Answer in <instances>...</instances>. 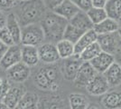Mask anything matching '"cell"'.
Instances as JSON below:
<instances>
[{
	"label": "cell",
	"mask_w": 121,
	"mask_h": 109,
	"mask_svg": "<svg viewBox=\"0 0 121 109\" xmlns=\"http://www.w3.org/2000/svg\"><path fill=\"white\" fill-rule=\"evenodd\" d=\"M102 75L110 87H116L121 85V66L116 62L113 63Z\"/></svg>",
	"instance_id": "obj_17"
},
{
	"label": "cell",
	"mask_w": 121,
	"mask_h": 109,
	"mask_svg": "<svg viewBox=\"0 0 121 109\" xmlns=\"http://www.w3.org/2000/svg\"><path fill=\"white\" fill-rule=\"evenodd\" d=\"M22 62L27 66H35L39 63V55H38V47H30V46H22Z\"/></svg>",
	"instance_id": "obj_15"
},
{
	"label": "cell",
	"mask_w": 121,
	"mask_h": 109,
	"mask_svg": "<svg viewBox=\"0 0 121 109\" xmlns=\"http://www.w3.org/2000/svg\"><path fill=\"white\" fill-rule=\"evenodd\" d=\"M118 33H119V36H120V38H121V29L118 30Z\"/></svg>",
	"instance_id": "obj_42"
},
{
	"label": "cell",
	"mask_w": 121,
	"mask_h": 109,
	"mask_svg": "<svg viewBox=\"0 0 121 109\" xmlns=\"http://www.w3.org/2000/svg\"><path fill=\"white\" fill-rule=\"evenodd\" d=\"M104 9L108 18L117 21L121 16V0H107Z\"/></svg>",
	"instance_id": "obj_22"
},
{
	"label": "cell",
	"mask_w": 121,
	"mask_h": 109,
	"mask_svg": "<svg viewBox=\"0 0 121 109\" xmlns=\"http://www.w3.org/2000/svg\"><path fill=\"white\" fill-rule=\"evenodd\" d=\"M117 24H118V27H119V29H121V16H120V18L117 20Z\"/></svg>",
	"instance_id": "obj_41"
},
{
	"label": "cell",
	"mask_w": 121,
	"mask_h": 109,
	"mask_svg": "<svg viewBox=\"0 0 121 109\" xmlns=\"http://www.w3.org/2000/svg\"><path fill=\"white\" fill-rule=\"evenodd\" d=\"M101 104L106 109H121V91H109L102 95Z\"/></svg>",
	"instance_id": "obj_13"
},
{
	"label": "cell",
	"mask_w": 121,
	"mask_h": 109,
	"mask_svg": "<svg viewBox=\"0 0 121 109\" xmlns=\"http://www.w3.org/2000/svg\"><path fill=\"white\" fill-rule=\"evenodd\" d=\"M68 23L69 22L66 19L58 16L52 11L47 12L40 22L46 41L56 45L63 39L64 31Z\"/></svg>",
	"instance_id": "obj_2"
},
{
	"label": "cell",
	"mask_w": 121,
	"mask_h": 109,
	"mask_svg": "<svg viewBox=\"0 0 121 109\" xmlns=\"http://www.w3.org/2000/svg\"><path fill=\"white\" fill-rule=\"evenodd\" d=\"M25 93V89L21 86H11L3 100V103L10 109H15Z\"/></svg>",
	"instance_id": "obj_18"
},
{
	"label": "cell",
	"mask_w": 121,
	"mask_h": 109,
	"mask_svg": "<svg viewBox=\"0 0 121 109\" xmlns=\"http://www.w3.org/2000/svg\"><path fill=\"white\" fill-rule=\"evenodd\" d=\"M87 109H101V108H99V107L98 105H96V104H90Z\"/></svg>",
	"instance_id": "obj_39"
},
{
	"label": "cell",
	"mask_w": 121,
	"mask_h": 109,
	"mask_svg": "<svg viewBox=\"0 0 121 109\" xmlns=\"http://www.w3.org/2000/svg\"><path fill=\"white\" fill-rule=\"evenodd\" d=\"M86 90L91 95L99 96L103 95L108 92L110 86L107 82L106 78L102 74H97L94 77L91 79V81L86 85Z\"/></svg>",
	"instance_id": "obj_6"
},
{
	"label": "cell",
	"mask_w": 121,
	"mask_h": 109,
	"mask_svg": "<svg viewBox=\"0 0 121 109\" xmlns=\"http://www.w3.org/2000/svg\"><path fill=\"white\" fill-rule=\"evenodd\" d=\"M50 109H62L61 106H60L59 104L57 103H52V104L50 105Z\"/></svg>",
	"instance_id": "obj_38"
},
{
	"label": "cell",
	"mask_w": 121,
	"mask_h": 109,
	"mask_svg": "<svg viewBox=\"0 0 121 109\" xmlns=\"http://www.w3.org/2000/svg\"><path fill=\"white\" fill-rule=\"evenodd\" d=\"M102 52L108 53L114 56L117 51L121 47V38L118 31L99 35L97 39Z\"/></svg>",
	"instance_id": "obj_4"
},
{
	"label": "cell",
	"mask_w": 121,
	"mask_h": 109,
	"mask_svg": "<svg viewBox=\"0 0 121 109\" xmlns=\"http://www.w3.org/2000/svg\"><path fill=\"white\" fill-rule=\"evenodd\" d=\"M35 85L39 87L40 89L43 90H51L53 91V85L51 83V81L48 79V77L46 76V75L44 74L43 68H40L35 75Z\"/></svg>",
	"instance_id": "obj_26"
},
{
	"label": "cell",
	"mask_w": 121,
	"mask_h": 109,
	"mask_svg": "<svg viewBox=\"0 0 121 109\" xmlns=\"http://www.w3.org/2000/svg\"><path fill=\"white\" fill-rule=\"evenodd\" d=\"M5 23H6V16L3 13V11L0 10V29L5 27Z\"/></svg>",
	"instance_id": "obj_35"
},
{
	"label": "cell",
	"mask_w": 121,
	"mask_h": 109,
	"mask_svg": "<svg viewBox=\"0 0 121 109\" xmlns=\"http://www.w3.org/2000/svg\"><path fill=\"white\" fill-rule=\"evenodd\" d=\"M62 1L63 0H43V2L44 5L46 6V8L50 9L51 11L54 10Z\"/></svg>",
	"instance_id": "obj_33"
},
{
	"label": "cell",
	"mask_w": 121,
	"mask_h": 109,
	"mask_svg": "<svg viewBox=\"0 0 121 109\" xmlns=\"http://www.w3.org/2000/svg\"><path fill=\"white\" fill-rule=\"evenodd\" d=\"M69 103L71 109H87L90 105L87 96L79 93L71 94L69 95Z\"/></svg>",
	"instance_id": "obj_23"
},
{
	"label": "cell",
	"mask_w": 121,
	"mask_h": 109,
	"mask_svg": "<svg viewBox=\"0 0 121 109\" xmlns=\"http://www.w3.org/2000/svg\"><path fill=\"white\" fill-rule=\"evenodd\" d=\"M93 30L96 32L97 35H104L108 33H113L119 30L117 21L113 20L111 18H106L105 20L100 22L99 24H97L93 26Z\"/></svg>",
	"instance_id": "obj_20"
},
{
	"label": "cell",
	"mask_w": 121,
	"mask_h": 109,
	"mask_svg": "<svg viewBox=\"0 0 121 109\" xmlns=\"http://www.w3.org/2000/svg\"><path fill=\"white\" fill-rule=\"evenodd\" d=\"M5 27L10 33L11 36L14 40L15 45L21 44V26L17 21V18L14 13H10L6 16V23Z\"/></svg>",
	"instance_id": "obj_14"
},
{
	"label": "cell",
	"mask_w": 121,
	"mask_h": 109,
	"mask_svg": "<svg viewBox=\"0 0 121 109\" xmlns=\"http://www.w3.org/2000/svg\"><path fill=\"white\" fill-rule=\"evenodd\" d=\"M113 57H114V59H115V62L121 66V47L117 51V53Z\"/></svg>",
	"instance_id": "obj_37"
},
{
	"label": "cell",
	"mask_w": 121,
	"mask_h": 109,
	"mask_svg": "<svg viewBox=\"0 0 121 109\" xmlns=\"http://www.w3.org/2000/svg\"><path fill=\"white\" fill-rule=\"evenodd\" d=\"M114 62H115V59L112 55H109L105 52H101L90 63L97 73L103 74Z\"/></svg>",
	"instance_id": "obj_11"
},
{
	"label": "cell",
	"mask_w": 121,
	"mask_h": 109,
	"mask_svg": "<svg viewBox=\"0 0 121 109\" xmlns=\"http://www.w3.org/2000/svg\"><path fill=\"white\" fill-rule=\"evenodd\" d=\"M18 2L16 0H0V10H7L16 6Z\"/></svg>",
	"instance_id": "obj_32"
},
{
	"label": "cell",
	"mask_w": 121,
	"mask_h": 109,
	"mask_svg": "<svg viewBox=\"0 0 121 109\" xmlns=\"http://www.w3.org/2000/svg\"><path fill=\"white\" fill-rule=\"evenodd\" d=\"M0 41L3 42L5 46L7 47H11V46H14L15 43L14 40L11 36L10 33L8 32V30L6 29V27H3L2 29H0Z\"/></svg>",
	"instance_id": "obj_29"
},
{
	"label": "cell",
	"mask_w": 121,
	"mask_h": 109,
	"mask_svg": "<svg viewBox=\"0 0 121 109\" xmlns=\"http://www.w3.org/2000/svg\"><path fill=\"white\" fill-rule=\"evenodd\" d=\"M16 1H17V2H18V1H21V2H23V1H28V0H16Z\"/></svg>",
	"instance_id": "obj_43"
},
{
	"label": "cell",
	"mask_w": 121,
	"mask_h": 109,
	"mask_svg": "<svg viewBox=\"0 0 121 109\" xmlns=\"http://www.w3.org/2000/svg\"><path fill=\"white\" fill-rule=\"evenodd\" d=\"M38 55L40 61L48 65H52L60 59L56 45L49 42L43 43L38 47Z\"/></svg>",
	"instance_id": "obj_5"
},
{
	"label": "cell",
	"mask_w": 121,
	"mask_h": 109,
	"mask_svg": "<svg viewBox=\"0 0 121 109\" xmlns=\"http://www.w3.org/2000/svg\"><path fill=\"white\" fill-rule=\"evenodd\" d=\"M8 47L7 46H5V44L3 43V42L0 41V59L3 57V56L5 54V52L7 51V49H8Z\"/></svg>",
	"instance_id": "obj_36"
},
{
	"label": "cell",
	"mask_w": 121,
	"mask_h": 109,
	"mask_svg": "<svg viewBox=\"0 0 121 109\" xmlns=\"http://www.w3.org/2000/svg\"><path fill=\"white\" fill-rule=\"evenodd\" d=\"M21 44L22 46H30L38 47L44 42V33L40 23L32 24L24 26L21 30Z\"/></svg>",
	"instance_id": "obj_3"
},
{
	"label": "cell",
	"mask_w": 121,
	"mask_h": 109,
	"mask_svg": "<svg viewBox=\"0 0 121 109\" xmlns=\"http://www.w3.org/2000/svg\"><path fill=\"white\" fill-rule=\"evenodd\" d=\"M47 13V8L43 0H28L19 4L16 14H15L20 26L40 23Z\"/></svg>",
	"instance_id": "obj_1"
},
{
	"label": "cell",
	"mask_w": 121,
	"mask_h": 109,
	"mask_svg": "<svg viewBox=\"0 0 121 109\" xmlns=\"http://www.w3.org/2000/svg\"><path fill=\"white\" fill-rule=\"evenodd\" d=\"M106 3L107 0H91L92 7H96V8H104Z\"/></svg>",
	"instance_id": "obj_34"
},
{
	"label": "cell",
	"mask_w": 121,
	"mask_h": 109,
	"mask_svg": "<svg viewBox=\"0 0 121 109\" xmlns=\"http://www.w3.org/2000/svg\"><path fill=\"white\" fill-rule=\"evenodd\" d=\"M81 10L71 2V0H63L52 12L57 14L58 16L63 17L64 19H66L69 22Z\"/></svg>",
	"instance_id": "obj_12"
},
{
	"label": "cell",
	"mask_w": 121,
	"mask_h": 109,
	"mask_svg": "<svg viewBox=\"0 0 121 109\" xmlns=\"http://www.w3.org/2000/svg\"><path fill=\"white\" fill-rule=\"evenodd\" d=\"M56 47H57L60 58L66 59L75 55L74 54V44H72L71 42L68 40L61 39L56 44Z\"/></svg>",
	"instance_id": "obj_24"
},
{
	"label": "cell",
	"mask_w": 121,
	"mask_h": 109,
	"mask_svg": "<svg viewBox=\"0 0 121 109\" xmlns=\"http://www.w3.org/2000/svg\"><path fill=\"white\" fill-rule=\"evenodd\" d=\"M101 52H102V50H101L99 45L98 44V42H95V43L91 44L90 47L85 48L80 54V58L83 62H91L92 59H94Z\"/></svg>",
	"instance_id": "obj_25"
},
{
	"label": "cell",
	"mask_w": 121,
	"mask_h": 109,
	"mask_svg": "<svg viewBox=\"0 0 121 109\" xmlns=\"http://www.w3.org/2000/svg\"><path fill=\"white\" fill-rule=\"evenodd\" d=\"M85 33L86 32L81 31L79 28H77L72 25H71L70 23H68V25L65 28V31H64L63 39L71 42L72 44H75L76 42L82 36V35L85 34Z\"/></svg>",
	"instance_id": "obj_27"
},
{
	"label": "cell",
	"mask_w": 121,
	"mask_h": 109,
	"mask_svg": "<svg viewBox=\"0 0 121 109\" xmlns=\"http://www.w3.org/2000/svg\"><path fill=\"white\" fill-rule=\"evenodd\" d=\"M98 73L92 67L90 62H83L80 66L74 79V85L77 87H86V85L91 81V79Z\"/></svg>",
	"instance_id": "obj_8"
},
{
	"label": "cell",
	"mask_w": 121,
	"mask_h": 109,
	"mask_svg": "<svg viewBox=\"0 0 121 109\" xmlns=\"http://www.w3.org/2000/svg\"><path fill=\"white\" fill-rule=\"evenodd\" d=\"M87 15L89 18L91 19V23L94 25L99 24L100 22L108 18L107 13L104 8H96V7H91L90 10L87 12Z\"/></svg>",
	"instance_id": "obj_28"
},
{
	"label": "cell",
	"mask_w": 121,
	"mask_h": 109,
	"mask_svg": "<svg viewBox=\"0 0 121 109\" xmlns=\"http://www.w3.org/2000/svg\"><path fill=\"white\" fill-rule=\"evenodd\" d=\"M0 109H10V108H9L7 105H5L3 102H1V103H0Z\"/></svg>",
	"instance_id": "obj_40"
},
{
	"label": "cell",
	"mask_w": 121,
	"mask_h": 109,
	"mask_svg": "<svg viewBox=\"0 0 121 109\" xmlns=\"http://www.w3.org/2000/svg\"><path fill=\"white\" fill-rule=\"evenodd\" d=\"M82 63L83 61L78 55H74L69 58H66L62 67L63 77L68 81H74L78 70Z\"/></svg>",
	"instance_id": "obj_10"
},
{
	"label": "cell",
	"mask_w": 121,
	"mask_h": 109,
	"mask_svg": "<svg viewBox=\"0 0 121 109\" xmlns=\"http://www.w3.org/2000/svg\"><path fill=\"white\" fill-rule=\"evenodd\" d=\"M30 67L20 62L6 70V77L14 83H24L30 76Z\"/></svg>",
	"instance_id": "obj_9"
},
{
	"label": "cell",
	"mask_w": 121,
	"mask_h": 109,
	"mask_svg": "<svg viewBox=\"0 0 121 109\" xmlns=\"http://www.w3.org/2000/svg\"><path fill=\"white\" fill-rule=\"evenodd\" d=\"M97 39H98V35H97V33L93 29H91V30L87 31L74 44V54L80 56V54L85 48L90 47L91 44L97 42Z\"/></svg>",
	"instance_id": "obj_16"
},
{
	"label": "cell",
	"mask_w": 121,
	"mask_h": 109,
	"mask_svg": "<svg viewBox=\"0 0 121 109\" xmlns=\"http://www.w3.org/2000/svg\"><path fill=\"white\" fill-rule=\"evenodd\" d=\"M71 1L80 10L86 13L92 7L91 0H71Z\"/></svg>",
	"instance_id": "obj_30"
},
{
	"label": "cell",
	"mask_w": 121,
	"mask_h": 109,
	"mask_svg": "<svg viewBox=\"0 0 121 109\" xmlns=\"http://www.w3.org/2000/svg\"><path fill=\"white\" fill-rule=\"evenodd\" d=\"M22 62V52L20 45H14L8 47L7 51L0 59V66L4 70H7L13 66Z\"/></svg>",
	"instance_id": "obj_7"
},
{
	"label": "cell",
	"mask_w": 121,
	"mask_h": 109,
	"mask_svg": "<svg viewBox=\"0 0 121 109\" xmlns=\"http://www.w3.org/2000/svg\"><path fill=\"white\" fill-rule=\"evenodd\" d=\"M69 23L83 32H87L91 29H93V24L91 23L87 13L83 11L78 12L74 16V17L69 21Z\"/></svg>",
	"instance_id": "obj_19"
},
{
	"label": "cell",
	"mask_w": 121,
	"mask_h": 109,
	"mask_svg": "<svg viewBox=\"0 0 121 109\" xmlns=\"http://www.w3.org/2000/svg\"><path fill=\"white\" fill-rule=\"evenodd\" d=\"M38 95L33 92H25L15 109H37Z\"/></svg>",
	"instance_id": "obj_21"
},
{
	"label": "cell",
	"mask_w": 121,
	"mask_h": 109,
	"mask_svg": "<svg viewBox=\"0 0 121 109\" xmlns=\"http://www.w3.org/2000/svg\"><path fill=\"white\" fill-rule=\"evenodd\" d=\"M10 87L11 85L9 83V80L7 78H4L3 83L0 85V103L3 102V100L5 97L7 92L9 91Z\"/></svg>",
	"instance_id": "obj_31"
}]
</instances>
